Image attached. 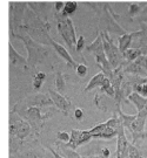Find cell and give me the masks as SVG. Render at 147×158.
<instances>
[{
  "label": "cell",
  "instance_id": "6da1fadb",
  "mask_svg": "<svg viewBox=\"0 0 147 158\" xmlns=\"http://www.w3.org/2000/svg\"><path fill=\"white\" fill-rule=\"evenodd\" d=\"M56 18L58 20V32L61 35L64 41L66 42L69 49L75 48L77 44V34H75V28L72 19L62 13H57Z\"/></svg>",
  "mask_w": 147,
  "mask_h": 158
},
{
  "label": "cell",
  "instance_id": "7a4b0ae2",
  "mask_svg": "<svg viewBox=\"0 0 147 158\" xmlns=\"http://www.w3.org/2000/svg\"><path fill=\"white\" fill-rule=\"evenodd\" d=\"M86 49L90 52L91 54H93L96 57V62L98 63V66L100 67L101 72L105 74L106 77H109L112 74V68L109 66V63L107 61V57L105 55V51H104V45H102V36L101 33L99 34L96 38V40L86 47Z\"/></svg>",
  "mask_w": 147,
  "mask_h": 158
},
{
  "label": "cell",
  "instance_id": "3957f363",
  "mask_svg": "<svg viewBox=\"0 0 147 158\" xmlns=\"http://www.w3.org/2000/svg\"><path fill=\"white\" fill-rule=\"evenodd\" d=\"M102 45H104V51H105V55L107 57V61L112 69L118 68L121 63L124 62V55L120 53L118 46L114 45L112 38L108 35L107 32H102Z\"/></svg>",
  "mask_w": 147,
  "mask_h": 158
},
{
  "label": "cell",
  "instance_id": "277c9868",
  "mask_svg": "<svg viewBox=\"0 0 147 158\" xmlns=\"http://www.w3.org/2000/svg\"><path fill=\"white\" fill-rule=\"evenodd\" d=\"M124 73L147 76V55H141L133 62L126 63L124 67Z\"/></svg>",
  "mask_w": 147,
  "mask_h": 158
},
{
  "label": "cell",
  "instance_id": "5b68a950",
  "mask_svg": "<svg viewBox=\"0 0 147 158\" xmlns=\"http://www.w3.org/2000/svg\"><path fill=\"white\" fill-rule=\"evenodd\" d=\"M69 142H68L67 145L68 148L73 149V150H77V148L85 144L87 142H90L92 139L90 134V130H77V129H72L69 131Z\"/></svg>",
  "mask_w": 147,
  "mask_h": 158
},
{
  "label": "cell",
  "instance_id": "8992f818",
  "mask_svg": "<svg viewBox=\"0 0 147 158\" xmlns=\"http://www.w3.org/2000/svg\"><path fill=\"white\" fill-rule=\"evenodd\" d=\"M48 94H50V97H51L53 104H54L60 111H62V113L65 114L66 116H68L71 109L73 107L72 102L69 101L66 96H64L62 94H59L58 91L53 90V89H50V90H48Z\"/></svg>",
  "mask_w": 147,
  "mask_h": 158
},
{
  "label": "cell",
  "instance_id": "52a82bcc",
  "mask_svg": "<svg viewBox=\"0 0 147 158\" xmlns=\"http://www.w3.org/2000/svg\"><path fill=\"white\" fill-rule=\"evenodd\" d=\"M128 153V141L125 135V128L119 123L117 128V151L115 156L117 158H125L127 157Z\"/></svg>",
  "mask_w": 147,
  "mask_h": 158
},
{
  "label": "cell",
  "instance_id": "ba28073f",
  "mask_svg": "<svg viewBox=\"0 0 147 158\" xmlns=\"http://www.w3.org/2000/svg\"><path fill=\"white\" fill-rule=\"evenodd\" d=\"M146 122H147V106L142 110L138 111L136 118L132 123L131 128L128 130L131 131V135L133 134H141L146 129Z\"/></svg>",
  "mask_w": 147,
  "mask_h": 158
},
{
  "label": "cell",
  "instance_id": "9c48e42d",
  "mask_svg": "<svg viewBox=\"0 0 147 158\" xmlns=\"http://www.w3.org/2000/svg\"><path fill=\"white\" fill-rule=\"evenodd\" d=\"M47 38H48V40H50V44H51L52 46H53V48H54V51L57 52L58 54L60 55V56L66 61V63H67L68 66H72L73 68H77L78 67V64L79 63L77 62V61H74L73 60V57L71 56V54L68 53V51H66V48L64 47V46L61 45H59L56 40H53L50 36V35H47Z\"/></svg>",
  "mask_w": 147,
  "mask_h": 158
},
{
  "label": "cell",
  "instance_id": "30bf717a",
  "mask_svg": "<svg viewBox=\"0 0 147 158\" xmlns=\"http://www.w3.org/2000/svg\"><path fill=\"white\" fill-rule=\"evenodd\" d=\"M141 34H142V31H138V32L125 33V34H122V35H120V36H119V40H118V42H119L118 48H119V51H120V53L124 55L125 52L130 48L133 38H136V36H140Z\"/></svg>",
  "mask_w": 147,
  "mask_h": 158
},
{
  "label": "cell",
  "instance_id": "8fae6325",
  "mask_svg": "<svg viewBox=\"0 0 147 158\" xmlns=\"http://www.w3.org/2000/svg\"><path fill=\"white\" fill-rule=\"evenodd\" d=\"M117 110H118V119L120 122V124L122 125L125 129H130L132 123L136 118V115H127V114H125L121 110V107H118Z\"/></svg>",
  "mask_w": 147,
  "mask_h": 158
},
{
  "label": "cell",
  "instance_id": "7c38bea8",
  "mask_svg": "<svg viewBox=\"0 0 147 158\" xmlns=\"http://www.w3.org/2000/svg\"><path fill=\"white\" fill-rule=\"evenodd\" d=\"M127 100L131 101L134 106H136L138 111L142 110V109L147 106V98L146 97H142L141 95H139V94H136V93H131L130 95L127 96Z\"/></svg>",
  "mask_w": 147,
  "mask_h": 158
},
{
  "label": "cell",
  "instance_id": "4fadbf2b",
  "mask_svg": "<svg viewBox=\"0 0 147 158\" xmlns=\"http://www.w3.org/2000/svg\"><path fill=\"white\" fill-rule=\"evenodd\" d=\"M29 116L31 117V118L33 119L35 123H38V125H41V123L45 121L46 118H48V117H51V114L50 115H41V113H40V108L39 107H32L31 109L29 110Z\"/></svg>",
  "mask_w": 147,
  "mask_h": 158
},
{
  "label": "cell",
  "instance_id": "5bb4252c",
  "mask_svg": "<svg viewBox=\"0 0 147 158\" xmlns=\"http://www.w3.org/2000/svg\"><path fill=\"white\" fill-rule=\"evenodd\" d=\"M144 55V49L142 48H128L125 52L124 54V60L127 63L133 62L134 60H136L139 56Z\"/></svg>",
  "mask_w": 147,
  "mask_h": 158
},
{
  "label": "cell",
  "instance_id": "9a60e30c",
  "mask_svg": "<svg viewBox=\"0 0 147 158\" xmlns=\"http://www.w3.org/2000/svg\"><path fill=\"white\" fill-rule=\"evenodd\" d=\"M105 79H106V76H105V74L102 73V72H100V73H98L96 75H94V76L91 79L90 82H88L87 87L85 88V91H90V90H92V89L96 88V87H101V85L104 83Z\"/></svg>",
  "mask_w": 147,
  "mask_h": 158
},
{
  "label": "cell",
  "instance_id": "2e32d148",
  "mask_svg": "<svg viewBox=\"0 0 147 158\" xmlns=\"http://www.w3.org/2000/svg\"><path fill=\"white\" fill-rule=\"evenodd\" d=\"M58 147H59V149H60L61 156L64 158H82L79 153L75 151V150L71 149V148H68L65 143H62V145L58 144Z\"/></svg>",
  "mask_w": 147,
  "mask_h": 158
},
{
  "label": "cell",
  "instance_id": "e0dca14e",
  "mask_svg": "<svg viewBox=\"0 0 147 158\" xmlns=\"http://www.w3.org/2000/svg\"><path fill=\"white\" fill-rule=\"evenodd\" d=\"M54 87H56V91L59 94H61L62 91L66 88V82H65V77L62 75L61 72H57L56 73V81H54Z\"/></svg>",
  "mask_w": 147,
  "mask_h": 158
},
{
  "label": "cell",
  "instance_id": "ac0fdd59",
  "mask_svg": "<svg viewBox=\"0 0 147 158\" xmlns=\"http://www.w3.org/2000/svg\"><path fill=\"white\" fill-rule=\"evenodd\" d=\"M100 93L102 94H106V95L111 96V97H114V89L112 85H111V82H109V80L106 77L105 81H104V83L101 85L100 87Z\"/></svg>",
  "mask_w": 147,
  "mask_h": 158
},
{
  "label": "cell",
  "instance_id": "d6986e66",
  "mask_svg": "<svg viewBox=\"0 0 147 158\" xmlns=\"http://www.w3.org/2000/svg\"><path fill=\"white\" fill-rule=\"evenodd\" d=\"M77 7H78V4L75 1H67V2H65V6H64V10L61 13L69 17L71 14H73L74 12L77 11Z\"/></svg>",
  "mask_w": 147,
  "mask_h": 158
},
{
  "label": "cell",
  "instance_id": "ffe728a7",
  "mask_svg": "<svg viewBox=\"0 0 147 158\" xmlns=\"http://www.w3.org/2000/svg\"><path fill=\"white\" fill-rule=\"evenodd\" d=\"M117 136V128H111V127H107L106 129L102 131L100 136L98 138H102V139H111Z\"/></svg>",
  "mask_w": 147,
  "mask_h": 158
},
{
  "label": "cell",
  "instance_id": "44dd1931",
  "mask_svg": "<svg viewBox=\"0 0 147 158\" xmlns=\"http://www.w3.org/2000/svg\"><path fill=\"white\" fill-rule=\"evenodd\" d=\"M128 158H144L142 153L140 152V150L132 143H128V153H127Z\"/></svg>",
  "mask_w": 147,
  "mask_h": 158
},
{
  "label": "cell",
  "instance_id": "7402d4cb",
  "mask_svg": "<svg viewBox=\"0 0 147 158\" xmlns=\"http://www.w3.org/2000/svg\"><path fill=\"white\" fill-rule=\"evenodd\" d=\"M46 79V74L45 73H38L37 74V76L34 77V81H33V85L35 89H39L40 87L44 83V81Z\"/></svg>",
  "mask_w": 147,
  "mask_h": 158
},
{
  "label": "cell",
  "instance_id": "603a6c76",
  "mask_svg": "<svg viewBox=\"0 0 147 158\" xmlns=\"http://www.w3.org/2000/svg\"><path fill=\"white\" fill-rule=\"evenodd\" d=\"M57 137L59 141L62 142V143H65V144H67L68 142H69V138H71L69 132H66V131H58Z\"/></svg>",
  "mask_w": 147,
  "mask_h": 158
},
{
  "label": "cell",
  "instance_id": "cb8c5ba5",
  "mask_svg": "<svg viewBox=\"0 0 147 158\" xmlns=\"http://www.w3.org/2000/svg\"><path fill=\"white\" fill-rule=\"evenodd\" d=\"M84 46H85V38L82 35H80L79 38H77V44H75V51H77L78 54L81 53Z\"/></svg>",
  "mask_w": 147,
  "mask_h": 158
},
{
  "label": "cell",
  "instance_id": "d4e9b609",
  "mask_svg": "<svg viewBox=\"0 0 147 158\" xmlns=\"http://www.w3.org/2000/svg\"><path fill=\"white\" fill-rule=\"evenodd\" d=\"M140 11V5L139 4H130V11H128V17L133 18L138 14V12Z\"/></svg>",
  "mask_w": 147,
  "mask_h": 158
},
{
  "label": "cell",
  "instance_id": "484cf974",
  "mask_svg": "<svg viewBox=\"0 0 147 158\" xmlns=\"http://www.w3.org/2000/svg\"><path fill=\"white\" fill-rule=\"evenodd\" d=\"M75 70H77V74H78L79 77H85L86 75H87V67H86L85 64L79 63L78 67L75 68Z\"/></svg>",
  "mask_w": 147,
  "mask_h": 158
},
{
  "label": "cell",
  "instance_id": "4316f807",
  "mask_svg": "<svg viewBox=\"0 0 147 158\" xmlns=\"http://www.w3.org/2000/svg\"><path fill=\"white\" fill-rule=\"evenodd\" d=\"M74 117L78 121H81V119L84 118V110L80 109V108H75L74 109Z\"/></svg>",
  "mask_w": 147,
  "mask_h": 158
},
{
  "label": "cell",
  "instance_id": "83f0119b",
  "mask_svg": "<svg viewBox=\"0 0 147 158\" xmlns=\"http://www.w3.org/2000/svg\"><path fill=\"white\" fill-rule=\"evenodd\" d=\"M64 6H65V2H62V1H57V2H54L56 12H57V13H61L62 10H64Z\"/></svg>",
  "mask_w": 147,
  "mask_h": 158
},
{
  "label": "cell",
  "instance_id": "f1b7e54d",
  "mask_svg": "<svg viewBox=\"0 0 147 158\" xmlns=\"http://www.w3.org/2000/svg\"><path fill=\"white\" fill-rule=\"evenodd\" d=\"M101 156L105 158H109L111 156V151H109V149L108 148H102L101 149Z\"/></svg>",
  "mask_w": 147,
  "mask_h": 158
},
{
  "label": "cell",
  "instance_id": "f546056e",
  "mask_svg": "<svg viewBox=\"0 0 147 158\" xmlns=\"http://www.w3.org/2000/svg\"><path fill=\"white\" fill-rule=\"evenodd\" d=\"M140 95L142 97H146L147 98V83H142V88L141 91H140Z\"/></svg>",
  "mask_w": 147,
  "mask_h": 158
},
{
  "label": "cell",
  "instance_id": "4dcf8cb0",
  "mask_svg": "<svg viewBox=\"0 0 147 158\" xmlns=\"http://www.w3.org/2000/svg\"><path fill=\"white\" fill-rule=\"evenodd\" d=\"M48 150L51 151V153L53 155V157H54V158H64V157L61 156V155H60V153H58L57 151H54V150H53L52 148H48Z\"/></svg>",
  "mask_w": 147,
  "mask_h": 158
},
{
  "label": "cell",
  "instance_id": "1f68e13d",
  "mask_svg": "<svg viewBox=\"0 0 147 158\" xmlns=\"http://www.w3.org/2000/svg\"><path fill=\"white\" fill-rule=\"evenodd\" d=\"M86 158H105V157H102L101 155H100V156H92V157H86Z\"/></svg>",
  "mask_w": 147,
  "mask_h": 158
}]
</instances>
